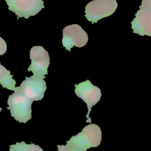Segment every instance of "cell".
I'll use <instances>...</instances> for the list:
<instances>
[{"mask_svg": "<svg viewBox=\"0 0 151 151\" xmlns=\"http://www.w3.org/2000/svg\"><path fill=\"white\" fill-rule=\"evenodd\" d=\"M2 108H1V107H0V112L2 111Z\"/></svg>", "mask_w": 151, "mask_h": 151, "instance_id": "5bb4252c", "label": "cell"}, {"mask_svg": "<svg viewBox=\"0 0 151 151\" xmlns=\"http://www.w3.org/2000/svg\"><path fill=\"white\" fill-rule=\"evenodd\" d=\"M140 8H144L151 14V0H142Z\"/></svg>", "mask_w": 151, "mask_h": 151, "instance_id": "7c38bea8", "label": "cell"}, {"mask_svg": "<svg viewBox=\"0 0 151 151\" xmlns=\"http://www.w3.org/2000/svg\"><path fill=\"white\" fill-rule=\"evenodd\" d=\"M75 93L86 103L88 110L86 115L87 119H88L87 122L91 123V120L89 117L90 113L92 107L101 99V90L99 88L93 85L90 80H86L78 85H75Z\"/></svg>", "mask_w": 151, "mask_h": 151, "instance_id": "5b68a950", "label": "cell"}, {"mask_svg": "<svg viewBox=\"0 0 151 151\" xmlns=\"http://www.w3.org/2000/svg\"><path fill=\"white\" fill-rule=\"evenodd\" d=\"M0 84L2 88L11 91H15L16 81L13 79L12 75L8 70L0 63Z\"/></svg>", "mask_w": 151, "mask_h": 151, "instance_id": "30bf717a", "label": "cell"}, {"mask_svg": "<svg viewBox=\"0 0 151 151\" xmlns=\"http://www.w3.org/2000/svg\"><path fill=\"white\" fill-rule=\"evenodd\" d=\"M7 45L5 40L0 36V56L4 55L6 53Z\"/></svg>", "mask_w": 151, "mask_h": 151, "instance_id": "4fadbf2b", "label": "cell"}, {"mask_svg": "<svg viewBox=\"0 0 151 151\" xmlns=\"http://www.w3.org/2000/svg\"><path fill=\"white\" fill-rule=\"evenodd\" d=\"M8 9L17 16V18L28 19L36 15L45 8L43 0H5Z\"/></svg>", "mask_w": 151, "mask_h": 151, "instance_id": "277c9868", "label": "cell"}, {"mask_svg": "<svg viewBox=\"0 0 151 151\" xmlns=\"http://www.w3.org/2000/svg\"><path fill=\"white\" fill-rule=\"evenodd\" d=\"M88 42V34L79 24H71L64 28L62 45L67 50H70L74 46L84 47Z\"/></svg>", "mask_w": 151, "mask_h": 151, "instance_id": "ba28073f", "label": "cell"}, {"mask_svg": "<svg viewBox=\"0 0 151 151\" xmlns=\"http://www.w3.org/2000/svg\"><path fill=\"white\" fill-rule=\"evenodd\" d=\"M118 3L116 0H93L85 7V17L89 22L96 23L115 12Z\"/></svg>", "mask_w": 151, "mask_h": 151, "instance_id": "3957f363", "label": "cell"}, {"mask_svg": "<svg viewBox=\"0 0 151 151\" xmlns=\"http://www.w3.org/2000/svg\"><path fill=\"white\" fill-rule=\"evenodd\" d=\"M30 58L31 64L27 70L31 71L34 76L45 79L50 65V57L47 50L42 46H34L30 49Z\"/></svg>", "mask_w": 151, "mask_h": 151, "instance_id": "8992f818", "label": "cell"}, {"mask_svg": "<svg viewBox=\"0 0 151 151\" xmlns=\"http://www.w3.org/2000/svg\"><path fill=\"white\" fill-rule=\"evenodd\" d=\"M131 25L134 33L151 36V14L144 8H140L132 21Z\"/></svg>", "mask_w": 151, "mask_h": 151, "instance_id": "9c48e42d", "label": "cell"}, {"mask_svg": "<svg viewBox=\"0 0 151 151\" xmlns=\"http://www.w3.org/2000/svg\"><path fill=\"white\" fill-rule=\"evenodd\" d=\"M101 142V128L97 124H91L85 126L79 134L72 136L65 146L58 145V151H86L99 146Z\"/></svg>", "mask_w": 151, "mask_h": 151, "instance_id": "6da1fadb", "label": "cell"}, {"mask_svg": "<svg viewBox=\"0 0 151 151\" xmlns=\"http://www.w3.org/2000/svg\"><path fill=\"white\" fill-rule=\"evenodd\" d=\"M17 89L33 101H40L44 97L47 90V85L44 78L33 75L26 78Z\"/></svg>", "mask_w": 151, "mask_h": 151, "instance_id": "52a82bcc", "label": "cell"}, {"mask_svg": "<svg viewBox=\"0 0 151 151\" xmlns=\"http://www.w3.org/2000/svg\"><path fill=\"white\" fill-rule=\"evenodd\" d=\"M9 151H44L40 146L34 144H26L24 142H17L10 146Z\"/></svg>", "mask_w": 151, "mask_h": 151, "instance_id": "8fae6325", "label": "cell"}, {"mask_svg": "<svg viewBox=\"0 0 151 151\" xmlns=\"http://www.w3.org/2000/svg\"><path fill=\"white\" fill-rule=\"evenodd\" d=\"M33 101L16 88L14 93L9 96L8 99V109L11 112V116L19 122L27 123L32 117Z\"/></svg>", "mask_w": 151, "mask_h": 151, "instance_id": "7a4b0ae2", "label": "cell"}]
</instances>
